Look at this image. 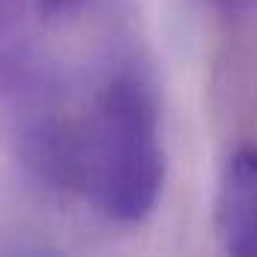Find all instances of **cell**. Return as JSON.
Here are the masks:
<instances>
[{"instance_id":"cell-1","label":"cell","mask_w":257,"mask_h":257,"mask_svg":"<svg viewBox=\"0 0 257 257\" xmlns=\"http://www.w3.org/2000/svg\"><path fill=\"white\" fill-rule=\"evenodd\" d=\"M81 192L117 224L147 221L165 189V144L159 102L135 69L111 75L90 114L78 123Z\"/></svg>"},{"instance_id":"cell-2","label":"cell","mask_w":257,"mask_h":257,"mask_svg":"<svg viewBox=\"0 0 257 257\" xmlns=\"http://www.w3.org/2000/svg\"><path fill=\"white\" fill-rule=\"evenodd\" d=\"M212 221L224 251L257 254V150H236L227 159Z\"/></svg>"},{"instance_id":"cell-3","label":"cell","mask_w":257,"mask_h":257,"mask_svg":"<svg viewBox=\"0 0 257 257\" xmlns=\"http://www.w3.org/2000/svg\"><path fill=\"white\" fill-rule=\"evenodd\" d=\"M30 12L39 15L36 0H0V87L15 84L24 72Z\"/></svg>"},{"instance_id":"cell-4","label":"cell","mask_w":257,"mask_h":257,"mask_svg":"<svg viewBox=\"0 0 257 257\" xmlns=\"http://www.w3.org/2000/svg\"><path fill=\"white\" fill-rule=\"evenodd\" d=\"M209 9H215L224 18H242L257 9V0H203Z\"/></svg>"},{"instance_id":"cell-5","label":"cell","mask_w":257,"mask_h":257,"mask_svg":"<svg viewBox=\"0 0 257 257\" xmlns=\"http://www.w3.org/2000/svg\"><path fill=\"white\" fill-rule=\"evenodd\" d=\"M81 3H84V0H36V9H39V15H45V18H66V15H72V12H78Z\"/></svg>"}]
</instances>
